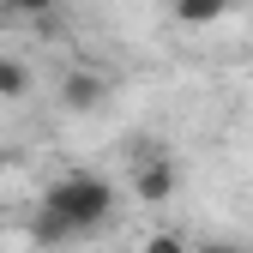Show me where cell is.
<instances>
[{
	"label": "cell",
	"mask_w": 253,
	"mask_h": 253,
	"mask_svg": "<svg viewBox=\"0 0 253 253\" xmlns=\"http://www.w3.org/2000/svg\"><path fill=\"white\" fill-rule=\"evenodd\" d=\"M211 253H247V247H211Z\"/></svg>",
	"instance_id": "obj_9"
},
{
	"label": "cell",
	"mask_w": 253,
	"mask_h": 253,
	"mask_svg": "<svg viewBox=\"0 0 253 253\" xmlns=\"http://www.w3.org/2000/svg\"><path fill=\"white\" fill-rule=\"evenodd\" d=\"M229 6H235V0H175V18L181 24H217Z\"/></svg>",
	"instance_id": "obj_5"
},
{
	"label": "cell",
	"mask_w": 253,
	"mask_h": 253,
	"mask_svg": "<svg viewBox=\"0 0 253 253\" xmlns=\"http://www.w3.org/2000/svg\"><path fill=\"white\" fill-rule=\"evenodd\" d=\"M18 18H48V0H6Z\"/></svg>",
	"instance_id": "obj_8"
},
{
	"label": "cell",
	"mask_w": 253,
	"mask_h": 253,
	"mask_svg": "<svg viewBox=\"0 0 253 253\" xmlns=\"http://www.w3.org/2000/svg\"><path fill=\"white\" fill-rule=\"evenodd\" d=\"M139 253H187V241H181L175 229H157V235H151V241H145Z\"/></svg>",
	"instance_id": "obj_7"
},
{
	"label": "cell",
	"mask_w": 253,
	"mask_h": 253,
	"mask_svg": "<svg viewBox=\"0 0 253 253\" xmlns=\"http://www.w3.org/2000/svg\"><path fill=\"white\" fill-rule=\"evenodd\" d=\"M30 241H37V247H48V253H54V247H73L79 235H73L67 223H60V217H54V211H42V205H37V217H30Z\"/></svg>",
	"instance_id": "obj_4"
},
{
	"label": "cell",
	"mask_w": 253,
	"mask_h": 253,
	"mask_svg": "<svg viewBox=\"0 0 253 253\" xmlns=\"http://www.w3.org/2000/svg\"><path fill=\"white\" fill-rule=\"evenodd\" d=\"M24 90H30V67L12 60V54H0V97H24Z\"/></svg>",
	"instance_id": "obj_6"
},
{
	"label": "cell",
	"mask_w": 253,
	"mask_h": 253,
	"mask_svg": "<svg viewBox=\"0 0 253 253\" xmlns=\"http://www.w3.org/2000/svg\"><path fill=\"white\" fill-rule=\"evenodd\" d=\"M103 97H109V79L90 73V67H73L67 79H60V109H73V115H97Z\"/></svg>",
	"instance_id": "obj_3"
},
{
	"label": "cell",
	"mask_w": 253,
	"mask_h": 253,
	"mask_svg": "<svg viewBox=\"0 0 253 253\" xmlns=\"http://www.w3.org/2000/svg\"><path fill=\"white\" fill-rule=\"evenodd\" d=\"M175 187H181L175 157L157 151V157H139V163H133V199H139V205H169Z\"/></svg>",
	"instance_id": "obj_2"
},
{
	"label": "cell",
	"mask_w": 253,
	"mask_h": 253,
	"mask_svg": "<svg viewBox=\"0 0 253 253\" xmlns=\"http://www.w3.org/2000/svg\"><path fill=\"white\" fill-rule=\"evenodd\" d=\"M42 211H54L73 235H97L109 217H115V187H109L97 169H67L60 181H48Z\"/></svg>",
	"instance_id": "obj_1"
}]
</instances>
